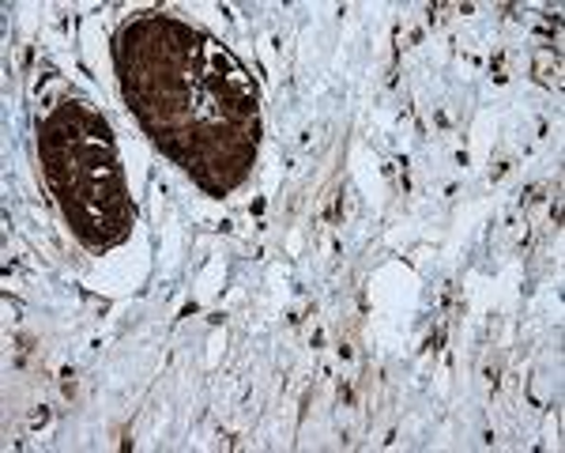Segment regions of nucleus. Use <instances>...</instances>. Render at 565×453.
Returning a JSON list of instances; mask_svg holds the SVG:
<instances>
[{
    "mask_svg": "<svg viewBox=\"0 0 565 453\" xmlns=\"http://www.w3.org/2000/svg\"><path fill=\"white\" fill-rule=\"evenodd\" d=\"M39 151L76 239L90 250L117 246L129 234L136 208L125 197V178L103 117L87 110V103L57 106L39 122Z\"/></svg>",
    "mask_w": 565,
    "mask_h": 453,
    "instance_id": "nucleus-1",
    "label": "nucleus"
}]
</instances>
